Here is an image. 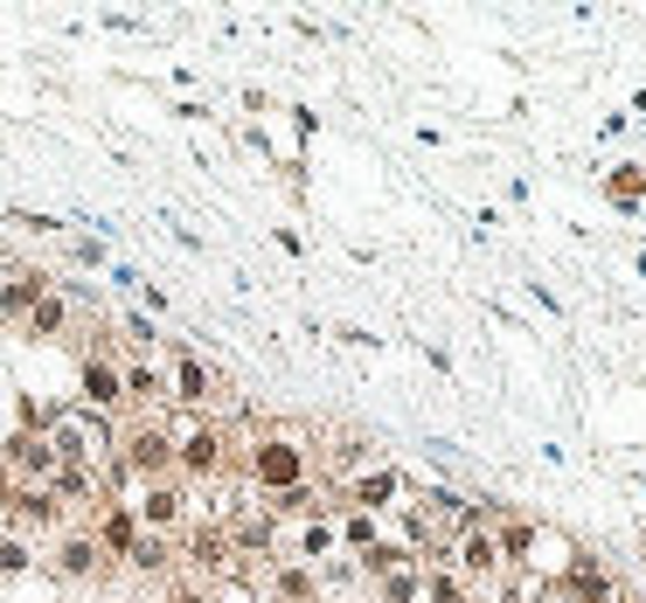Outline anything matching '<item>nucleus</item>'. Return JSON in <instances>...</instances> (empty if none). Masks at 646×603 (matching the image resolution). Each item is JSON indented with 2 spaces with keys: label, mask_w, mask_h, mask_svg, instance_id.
Returning a JSON list of instances; mask_svg holds the SVG:
<instances>
[{
  "label": "nucleus",
  "mask_w": 646,
  "mask_h": 603,
  "mask_svg": "<svg viewBox=\"0 0 646 603\" xmlns=\"http://www.w3.org/2000/svg\"><path fill=\"white\" fill-rule=\"evenodd\" d=\"M244 486L257 500H271V520H299V513H320L314 507V437L299 424H271L250 437L244 451Z\"/></svg>",
  "instance_id": "obj_1"
},
{
  "label": "nucleus",
  "mask_w": 646,
  "mask_h": 603,
  "mask_svg": "<svg viewBox=\"0 0 646 603\" xmlns=\"http://www.w3.org/2000/svg\"><path fill=\"white\" fill-rule=\"evenodd\" d=\"M112 479L119 486H153V479H174V424L161 416H140V424L112 430Z\"/></svg>",
  "instance_id": "obj_2"
},
{
  "label": "nucleus",
  "mask_w": 646,
  "mask_h": 603,
  "mask_svg": "<svg viewBox=\"0 0 646 603\" xmlns=\"http://www.w3.org/2000/svg\"><path fill=\"white\" fill-rule=\"evenodd\" d=\"M49 451H57V465H76V471H105L112 465V424L91 409H63L57 424H42Z\"/></svg>",
  "instance_id": "obj_3"
},
{
  "label": "nucleus",
  "mask_w": 646,
  "mask_h": 603,
  "mask_svg": "<svg viewBox=\"0 0 646 603\" xmlns=\"http://www.w3.org/2000/svg\"><path fill=\"white\" fill-rule=\"evenodd\" d=\"M229 471V430L216 416H188V424H174V479L188 486H209Z\"/></svg>",
  "instance_id": "obj_4"
},
{
  "label": "nucleus",
  "mask_w": 646,
  "mask_h": 603,
  "mask_svg": "<svg viewBox=\"0 0 646 603\" xmlns=\"http://www.w3.org/2000/svg\"><path fill=\"white\" fill-rule=\"evenodd\" d=\"M188 479H153V486H140V507H133V520H140V534H161V541H181L188 534Z\"/></svg>",
  "instance_id": "obj_5"
},
{
  "label": "nucleus",
  "mask_w": 646,
  "mask_h": 603,
  "mask_svg": "<svg viewBox=\"0 0 646 603\" xmlns=\"http://www.w3.org/2000/svg\"><path fill=\"white\" fill-rule=\"evenodd\" d=\"M181 562L195 569L202 590H209V583H237V575H244V562L229 555V541H223L216 520H188V534H181Z\"/></svg>",
  "instance_id": "obj_6"
},
{
  "label": "nucleus",
  "mask_w": 646,
  "mask_h": 603,
  "mask_svg": "<svg viewBox=\"0 0 646 603\" xmlns=\"http://www.w3.org/2000/svg\"><path fill=\"white\" fill-rule=\"evenodd\" d=\"M445 569L452 575H466L473 590H494L501 583V541H494V528H486V520H473V528H459V541L445 548Z\"/></svg>",
  "instance_id": "obj_7"
},
{
  "label": "nucleus",
  "mask_w": 646,
  "mask_h": 603,
  "mask_svg": "<svg viewBox=\"0 0 646 603\" xmlns=\"http://www.w3.org/2000/svg\"><path fill=\"white\" fill-rule=\"evenodd\" d=\"M8 528L14 534H29V541H57L63 528H70V507L57 500L49 486H8Z\"/></svg>",
  "instance_id": "obj_8"
},
{
  "label": "nucleus",
  "mask_w": 646,
  "mask_h": 603,
  "mask_svg": "<svg viewBox=\"0 0 646 603\" xmlns=\"http://www.w3.org/2000/svg\"><path fill=\"white\" fill-rule=\"evenodd\" d=\"M49 575H63V583H105L112 562H105V548H98L91 528H63L49 541Z\"/></svg>",
  "instance_id": "obj_9"
},
{
  "label": "nucleus",
  "mask_w": 646,
  "mask_h": 603,
  "mask_svg": "<svg viewBox=\"0 0 646 603\" xmlns=\"http://www.w3.org/2000/svg\"><path fill=\"white\" fill-rule=\"evenodd\" d=\"M161 375H167V403H174V409H188V416H202V409L223 396V375H216L202 354H188V347H181Z\"/></svg>",
  "instance_id": "obj_10"
},
{
  "label": "nucleus",
  "mask_w": 646,
  "mask_h": 603,
  "mask_svg": "<svg viewBox=\"0 0 646 603\" xmlns=\"http://www.w3.org/2000/svg\"><path fill=\"white\" fill-rule=\"evenodd\" d=\"M57 479V451L42 430H14L0 444V486H49Z\"/></svg>",
  "instance_id": "obj_11"
},
{
  "label": "nucleus",
  "mask_w": 646,
  "mask_h": 603,
  "mask_svg": "<svg viewBox=\"0 0 646 603\" xmlns=\"http://www.w3.org/2000/svg\"><path fill=\"white\" fill-rule=\"evenodd\" d=\"M556 596L563 603H618V583H612V569L598 555H584V548H571L556 569Z\"/></svg>",
  "instance_id": "obj_12"
},
{
  "label": "nucleus",
  "mask_w": 646,
  "mask_h": 603,
  "mask_svg": "<svg viewBox=\"0 0 646 603\" xmlns=\"http://www.w3.org/2000/svg\"><path fill=\"white\" fill-rule=\"evenodd\" d=\"M250 583H257V596H265V603H320V575L306 569V562H286V555H265Z\"/></svg>",
  "instance_id": "obj_13"
},
{
  "label": "nucleus",
  "mask_w": 646,
  "mask_h": 603,
  "mask_svg": "<svg viewBox=\"0 0 646 603\" xmlns=\"http://www.w3.org/2000/svg\"><path fill=\"white\" fill-rule=\"evenodd\" d=\"M84 409L91 416H112V409H125V361H112V354H84Z\"/></svg>",
  "instance_id": "obj_14"
},
{
  "label": "nucleus",
  "mask_w": 646,
  "mask_h": 603,
  "mask_svg": "<svg viewBox=\"0 0 646 603\" xmlns=\"http://www.w3.org/2000/svg\"><path fill=\"white\" fill-rule=\"evenodd\" d=\"M49 284H57V278H49V271H35V264H14L8 278H0V320H29V312H35V299L49 292Z\"/></svg>",
  "instance_id": "obj_15"
},
{
  "label": "nucleus",
  "mask_w": 646,
  "mask_h": 603,
  "mask_svg": "<svg viewBox=\"0 0 646 603\" xmlns=\"http://www.w3.org/2000/svg\"><path fill=\"white\" fill-rule=\"evenodd\" d=\"M397 492H403V479H397L390 465H376V471H361V479H348V492H341L348 507H341V513H369V520H376L382 507L397 500Z\"/></svg>",
  "instance_id": "obj_16"
},
{
  "label": "nucleus",
  "mask_w": 646,
  "mask_h": 603,
  "mask_svg": "<svg viewBox=\"0 0 646 603\" xmlns=\"http://www.w3.org/2000/svg\"><path fill=\"white\" fill-rule=\"evenodd\" d=\"M98 548H105V562H125L133 555V541H140V520H133V507H119V500H105L98 507Z\"/></svg>",
  "instance_id": "obj_17"
},
{
  "label": "nucleus",
  "mask_w": 646,
  "mask_h": 603,
  "mask_svg": "<svg viewBox=\"0 0 646 603\" xmlns=\"http://www.w3.org/2000/svg\"><path fill=\"white\" fill-rule=\"evenodd\" d=\"M21 333H29V340H63L70 333V292H63V284H49V292L35 299V312L21 320Z\"/></svg>",
  "instance_id": "obj_18"
},
{
  "label": "nucleus",
  "mask_w": 646,
  "mask_h": 603,
  "mask_svg": "<svg viewBox=\"0 0 646 603\" xmlns=\"http://www.w3.org/2000/svg\"><path fill=\"white\" fill-rule=\"evenodd\" d=\"M494 541H501V569L514 575V569H529V555H535V541H542V528H529V520H514V513H501V520H494Z\"/></svg>",
  "instance_id": "obj_19"
},
{
  "label": "nucleus",
  "mask_w": 646,
  "mask_h": 603,
  "mask_svg": "<svg viewBox=\"0 0 646 603\" xmlns=\"http://www.w3.org/2000/svg\"><path fill=\"white\" fill-rule=\"evenodd\" d=\"M418 603H486V590H473L466 575H452L445 562L418 575Z\"/></svg>",
  "instance_id": "obj_20"
},
{
  "label": "nucleus",
  "mask_w": 646,
  "mask_h": 603,
  "mask_svg": "<svg viewBox=\"0 0 646 603\" xmlns=\"http://www.w3.org/2000/svg\"><path fill=\"white\" fill-rule=\"evenodd\" d=\"M167 403V375L153 361H125V409H161Z\"/></svg>",
  "instance_id": "obj_21"
},
{
  "label": "nucleus",
  "mask_w": 646,
  "mask_h": 603,
  "mask_svg": "<svg viewBox=\"0 0 646 603\" xmlns=\"http://www.w3.org/2000/svg\"><path fill=\"white\" fill-rule=\"evenodd\" d=\"M605 201H612V208H646V167H639V160L612 167V174H605Z\"/></svg>",
  "instance_id": "obj_22"
},
{
  "label": "nucleus",
  "mask_w": 646,
  "mask_h": 603,
  "mask_svg": "<svg viewBox=\"0 0 646 603\" xmlns=\"http://www.w3.org/2000/svg\"><path fill=\"white\" fill-rule=\"evenodd\" d=\"M29 569H35V541L0 528V583H14V575H29Z\"/></svg>",
  "instance_id": "obj_23"
},
{
  "label": "nucleus",
  "mask_w": 646,
  "mask_h": 603,
  "mask_svg": "<svg viewBox=\"0 0 646 603\" xmlns=\"http://www.w3.org/2000/svg\"><path fill=\"white\" fill-rule=\"evenodd\" d=\"M125 569H140V575H167V569H174V541L140 534V541H133V555H125Z\"/></svg>",
  "instance_id": "obj_24"
},
{
  "label": "nucleus",
  "mask_w": 646,
  "mask_h": 603,
  "mask_svg": "<svg viewBox=\"0 0 646 603\" xmlns=\"http://www.w3.org/2000/svg\"><path fill=\"white\" fill-rule=\"evenodd\" d=\"M119 333H125V347H133V361H153V347H161V326H153L146 312H125Z\"/></svg>",
  "instance_id": "obj_25"
},
{
  "label": "nucleus",
  "mask_w": 646,
  "mask_h": 603,
  "mask_svg": "<svg viewBox=\"0 0 646 603\" xmlns=\"http://www.w3.org/2000/svg\"><path fill=\"white\" fill-rule=\"evenodd\" d=\"M369 451H376V444L361 437V430H341V437H334V451H327V458H334V471H355V465L369 458Z\"/></svg>",
  "instance_id": "obj_26"
},
{
  "label": "nucleus",
  "mask_w": 646,
  "mask_h": 603,
  "mask_svg": "<svg viewBox=\"0 0 646 603\" xmlns=\"http://www.w3.org/2000/svg\"><path fill=\"white\" fill-rule=\"evenodd\" d=\"M167 603H216V596L202 590V583H174V590H167Z\"/></svg>",
  "instance_id": "obj_27"
}]
</instances>
